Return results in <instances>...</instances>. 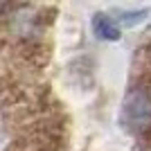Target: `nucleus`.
Listing matches in <instances>:
<instances>
[{
  "instance_id": "1",
  "label": "nucleus",
  "mask_w": 151,
  "mask_h": 151,
  "mask_svg": "<svg viewBox=\"0 0 151 151\" xmlns=\"http://www.w3.org/2000/svg\"><path fill=\"white\" fill-rule=\"evenodd\" d=\"M124 117L133 131H151V90L147 86H131L124 97Z\"/></svg>"
},
{
  "instance_id": "2",
  "label": "nucleus",
  "mask_w": 151,
  "mask_h": 151,
  "mask_svg": "<svg viewBox=\"0 0 151 151\" xmlns=\"http://www.w3.org/2000/svg\"><path fill=\"white\" fill-rule=\"evenodd\" d=\"M93 29L99 38H117L120 36V27L111 16L106 14H95L93 18Z\"/></svg>"
}]
</instances>
